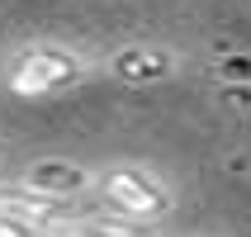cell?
Here are the masks:
<instances>
[{"mask_svg":"<svg viewBox=\"0 0 251 237\" xmlns=\"http://www.w3.org/2000/svg\"><path fill=\"white\" fill-rule=\"evenodd\" d=\"M0 218H14V223L33 228V233L43 237L62 213H57V199L33 195V190H24V185H10V190H0Z\"/></svg>","mask_w":251,"mask_h":237,"instance_id":"obj_5","label":"cell"},{"mask_svg":"<svg viewBox=\"0 0 251 237\" xmlns=\"http://www.w3.org/2000/svg\"><path fill=\"white\" fill-rule=\"evenodd\" d=\"M0 237H38V233L24 228V223H14V218H0Z\"/></svg>","mask_w":251,"mask_h":237,"instance_id":"obj_6","label":"cell"},{"mask_svg":"<svg viewBox=\"0 0 251 237\" xmlns=\"http://www.w3.org/2000/svg\"><path fill=\"white\" fill-rule=\"evenodd\" d=\"M180 71V57L161 43H124L109 53V76L124 85H156Z\"/></svg>","mask_w":251,"mask_h":237,"instance_id":"obj_3","label":"cell"},{"mask_svg":"<svg viewBox=\"0 0 251 237\" xmlns=\"http://www.w3.org/2000/svg\"><path fill=\"white\" fill-rule=\"evenodd\" d=\"M100 195L109 209H119V218H133V223H156L171 213V185L161 176H152L147 166H133V161H114V166L100 171Z\"/></svg>","mask_w":251,"mask_h":237,"instance_id":"obj_2","label":"cell"},{"mask_svg":"<svg viewBox=\"0 0 251 237\" xmlns=\"http://www.w3.org/2000/svg\"><path fill=\"white\" fill-rule=\"evenodd\" d=\"M19 185L33 190V195H48V199H71V195H81V190H90L95 176L81 161H67V157H38V161L24 166Z\"/></svg>","mask_w":251,"mask_h":237,"instance_id":"obj_4","label":"cell"},{"mask_svg":"<svg viewBox=\"0 0 251 237\" xmlns=\"http://www.w3.org/2000/svg\"><path fill=\"white\" fill-rule=\"evenodd\" d=\"M90 76V57L67 43H24L5 67V85L24 100H43L57 90H71Z\"/></svg>","mask_w":251,"mask_h":237,"instance_id":"obj_1","label":"cell"}]
</instances>
